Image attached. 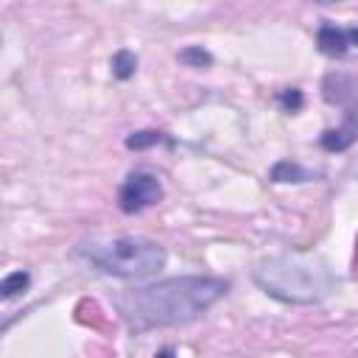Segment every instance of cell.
Segmentation results:
<instances>
[{
	"label": "cell",
	"instance_id": "obj_1",
	"mask_svg": "<svg viewBox=\"0 0 358 358\" xmlns=\"http://www.w3.org/2000/svg\"><path fill=\"white\" fill-rule=\"evenodd\" d=\"M227 291L229 280L224 277L182 274L157 280L151 285L129 288L115 296V308L131 333H148L199 319L218 299H224Z\"/></svg>",
	"mask_w": 358,
	"mask_h": 358
},
{
	"label": "cell",
	"instance_id": "obj_2",
	"mask_svg": "<svg viewBox=\"0 0 358 358\" xmlns=\"http://www.w3.org/2000/svg\"><path fill=\"white\" fill-rule=\"evenodd\" d=\"M78 257L95 266L103 274L120 280H143L157 274L168 255L165 249L143 235H115V238H90L78 243Z\"/></svg>",
	"mask_w": 358,
	"mask_h": 358
},
{
	"label": "cell",
	"instance_id": "obj_3",
	"mask_svg": "<svg viewBox=\"0 0 358 358\" xmlns=\"http://www.w3.org/2000/svg\"><path fill=\"white\" fill-rule=\"evenodd\" d=\"M255 280L266 294L282 302H296V305L322 299L333 285V277L324 268V263L319 260L302 263L296 257H277L263 263L255 271Z\"/></svg>",
	"mask_w": 358,
	"mask_h": 358
},
{
	"label": "cell",
	"instance_id": "obj_4",
	"mask_svg": "<svg viewBox=\"0 0 358 358\" xmlns=\"http://www.w3.org/2000/svg\"><path fill=\"white\" fill-rule=\"evenodd\" d=\"M162 196H165V187H162L159 176H157L154 171L137 168V171H131V173L123 179V185H120V190H117V207H120L126 215H134V213H140V210H145V207L159 204Z\"/></svg>",
	"mask_w": 358,
	"mask_h": 358
},
{
	"label": "cell",
	"instance_id": "obj_5",
	"mask_svg": "<svg viewBox=\"0 0 358 358\" xmlns=\"http://www.w3.org/2000/svg\"><path fill=\"white\" fill-rule=\"evenodd\" d=\"M322 98L344 109V117H358V81L347 73H327L322 78Z\"/></svg>",
	"mask_w": 358,
	"mask_h": 358
},
{
	"label": "cell",
	"instance_id": "obj_6",
	"mask_svg": "<svg viewBox=\"0 0 358 358\" xmlns=\"http://www.w3.org/2000/svg\"><path fill=\"white\" fill-rule=\"evenodd\" d=\"M316 48H319V53H324L330 59L347 56V50H350V34H347V28H338L333 22H322L319 31H316Z\"/></svg>",
	"mask_w": 358,
	"mask_h": 358
},
{
	"label": "cell",
	"instance_id": "obj_7",
	"mask_svg": "<svg viewBox=\"0 0 358 358\" xmlns=\"http://www.w3.org/2000/svg\"><path fill=\"white\" fill-rule=\"evenodd\" d=\"M358 140V117H344L341 126L324 129L319 137V145L324 151H347Z\"/></svg>",
	"mask_w": 358,
	"mask_h": 358
},
{
	"label": "cell",
	"instance_id": "obj_8",
	"mask_svg": "<svg viewBox=\"0 0 358 358\" xmlns=\"http://www.w3.org/2000/svg\"><path fill=\"white\" fill-rule=\"evenodd\" d=\"M268 179H271V182H277V185H285V182H294V185H299V182H313V179H319V173H316V171H308V168H302L299 162H291V159H280V162H274V165H271V171H268Z\"/></svg>",
	"mask_w": 358,
	"mask_h": 358
},
{
	"label": "cell",
	"instance_id": "obj_9",
	"mask_svg": "<svg viewBox=\"0 0 358 358\" xmlns=\"http://www.w3.org/2000/svg\"><path fill=\"white\" fill-rule=\"evenodd\" d=\"M137 73V56L131 53V50H117L115 56H112V76L115 78H120V81H129L131 76Z\"/></svg>",
	"mask_w": 358,
	"mask_h": 358
},
{
	"label": "cell",
	"instance_id": "obj_10",
	"mask_svg": "<svg viewBox=\"0 0 358 358\" xmlns=\"http://www.w3.org/2000/svg\"><path fill=\"white\" fill-rule=\"evenodd\" d=\"M28 285H31V274H28L25 268L11 271V274H6L3 282H0V296H3V299H11V296L22 294Z\"/></svg>",
	"mask_w": 358,
	"mask_h": 358
},
{
	"label": "cell",
	"instance_id": "obj_11",
	"mask_svg": "<svg viewBox=\"0 0 358 358\" xmlns=\"http://www.w3.org/2000/svg\"><path fill=\"white\" fill-rule=\"evenodd\" d=\"M176 59L185 64V67H210L213 64V53L201 45H190V48H182L176 53Z\"/></svg>",
	"mask_w": 358,
	"mask_h": 358
},
{
	"label": "cell",
	"instance_id": "obj_12",
	"mask_svg": "<svg viewBox=\"0 0 358 358\" xmlns=\"http://www.w3.org/2000/svg\"><path fill=\"white\" fill-rule=\"evenodd\" d=\"M157 143H168V137L157 129H143V131H131L126 137V148H134V151H143V148H151Z\"/></svg>",
	"mask_w": 358,
	"mask_h": 358
},
{
	"label": "cell",
	"instance_id": "obj_13",
	"mask_svg": "<svg viewBox=\"0 0 358 358\" xmlns=\"http://www.w3.org/2000/svg\"><path fill=\"white\" fill-rule=\"evenodd\" d=\"M277 101H280V106L285 109V112H299L302 109V103H305V98H302V92L296 90V87H285V90H280V95H277Z\"/></svg>",
	"mask_w": 358,
	"mask_h": 358
},
{
	"label": "cell",
	"instance_id": "obj_14",
	"mask_svg": "<svg viewBox=\"0 0 358 358\" xmlns=\"http://www.w3.org/2000/svg\"><path fill=\"white\" fill-rule=\"evenodd\" d=\"M347 34H350V45L358 48V28H347Z\"/></svg>",
	"mask_w": 358,
	"mask_h": 358
},
{
	"label": "cell",
	"instance_id": "obj_15",
	"mask_svg": "<svg viewBox=\"0 0 358 358\" xmlns=\"http://www.w3.org/2000/svg\"><path fill=\"white\" fill-rule=\"evenodd\" d=\"M310 3H319V6H330V3H341V0H310Z\"/></svg>",
	"mask_w": 358,
	"mask_h": 358
}]
</instances>
